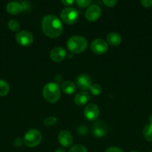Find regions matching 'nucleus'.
I'll list each match as a JSON object with an SVG mask.
<instances>
[{
	"label": "nucleus",
	"instance_id": "1",
	"mask_svg": "<svg viewBox=\"0 0 152 152\" xmlns=\"http://www.w3.org/2000/svg\"><path fill=\"white\" fill-rule=\"evenodd\" d=\"M42 30L47 37L57 38L63 32L62 22L55 15H47L42 20Z\"/></svg>",
	"mask_w": 152,
	"mask_h": 152
},
{
	"label": "nucleus",
	"instance_id": "2",
	"mask_svg": "<svg viewBox=\"0 0 152 152\" xmlns=\"http://www.w3.org/2000/svg\"><path fill=\"white\" fill-rule=\"evenodd\" d=\"M69 50L72 53H79L84 51L87 47V41L82 36H72L66 43Z\"/></svg>",
	"mask_w": 152,
	"mask_h": 152
},
{
	"label": "nucleus",
	"instance_id": "3",
	"mask_svg": "<svg viewBox=\"0 0 152 152\" xmlns=\"http://www.w3.org/2000/svg\"><path fill=\"white\" fill-rule=\"evenodd\" d=\"M44 99L49 103L56 102L61 96V89L58 84L55 83H49L43 89Z\"/></svg>",
	"mask_w": 152,
	"mask_h": 152
},
{
	"label": "nucleus",
	"instance_id": "4",
	"mask_svg": "<svg viewBox=\"0 0 152 152\" xmlns=\"http://www.w3.org/2000/svg\"><path fill=\"white\" fill-rule=\"evenodd\" d=\"M42 134L37 129H30L24 136V143L28 147H35L40 143Z\"/></svg>",
	"mask_w": 152,
	"mask_h": 152
},
{
	"label": "nucleus",
	"instance_id": "5",
	"mask_svg": "<svg viewBox=\"0 0 152 152\" xmlns=\"http://www.w3.org/2000/svg\"><path fill=\"white\" fill-rule=\"evenodd\" d=\"M61 19L65 23L69 24V25H72L77 21L79 14L77 10H75L73 7H67L61 11Z\"/></svg>",
	"mask_w": 152,
	"mask_h": 152
},
{
	"label": "nucleus",
	"instance_id": "6",
	"mask_svg": "<svg viewBox=\"0 0 152 152\" xmlns=\"http://www.w3.org/2000/svg\"><path fill=\"white\" fill-rule=\"evenodd\" d=\"M16 41L22 46H28L31 45L34 41V37L28 31H21L16 35Z\"/></svg>",
	"mask_w": 152,
	"mask_h": 152
},
{
	"label": "nucleus",
	"instance_id": "7",
	"mask_svg": "<svg viewBox=\"0 0 152 152\" xmlns=\"http://www.w3.org/2000/svg\"><path fill=\"white\" fill-rule=\"evenodd\" d=\"M91 50L96 54H104L108 50V44L102 39H96L91 43Z\"/></svg>",
	"mask_w": 152,
	"mask_h": 152
},
{
	"label": "nucleus",
	"instance_id": "8",
	"mask_svg": "<svg viewBox=\"0 0 152 152\" xmlns=\"http://www.w3.org/2000/svg\"><path fill=\"white\" fill-rule=\"evenodd\" d=\"M101 13V9L98 4H91L87 7L85 13L86 19L90 22H94L100 17Z\"/></svg>",
	"mask_w": 152,
	"mask_h": 152
},
{
	"label": "nucleus",
	"instance_id": "9",
	"mask_svg": "<svg viewBox=\"0 0 152 152\" xmlns=\"http://www.w3.org/2000/svg\"><path fill=\"white\" fill-rule=\"evenodd\" d=\"M99 109L98 107L95 104L90 103L88 104L84 108L83 114L85 117L89 120H95L99 116Z\"/></svg>",
	"mask_w": 152,
	"mask_h": 152
},
{
	"label": "nucleus",
	"instance_id": "10",
	"mask_svg": "<svg viewBox=\"0 0 152 152\" xmlns=\"http://www.w3.org/2000/svg\"><path fill=\"white\" fill-rule=\"evenodd\" d=\"M76 84L80 89L86 91L89 89L92 85V80L87 74H80L76 79Z\"/></svg>",
	"mask_w": 152,
	"mask_h": 152
},
{
	"label": "nucleus",
	"instance_id": "11",
	"mask_svg": "<svg viewBox=\"0 0 152 152\" xmlns=\"http://www.w3.org/2000/svg\"><path fill=\"white\" fill-rule=\"evenodd\" d=\"M107 124L101 120L95 122L93 126V134L96 137H104L107 134Z\"/></svg>",
	"mask_w": 152,
	"mask_h": 152
},
{
	"label": "nucleus",
	"instance_id": "12",
	"mask_svg": "<svg viewBox=\"0 0 152 152\" xmlns=\"http://www.w3.org/2000/svg\"><path fill=\"white\" fill-rule=\"evenodd\" d=\"M59 142L64 147H69L73 142V138L70 132L66 130H62L58 134Z\"/></svg>",
	"mask_w": 152,
	"mask_h": 152
},
{
	"label": "nucleus",
	"instance_id": "13",
	"mask_svg": "<svg viewBox=\"0 0 152 152\" xmlns=\"http://www.w3.org/2000/svg\"><path fill=\"white\" fill-rule=\"evenodd\" d=\"M66 56V51L62 47H55L51 50L50 57L55 62H61L63 60Z\"/></svg>",
	"mask_w": 152,
	"mask_h": 152
},
{
	"label": "nucleus",
	"instance_id": "14",
	"mask_svg": "<svg viewBox=\"0 0 152 152\" xmlns=\"http://www.w3.org/2000/svg\"><path fill=\"white\" fill-rule=\"evenodd\" d=\"M89 99H90V95L88 92L81 91L77 93L75 96L74 101L76 105H79V106H82L84 104H86L89 100Z\"/></svg>",
	"mask_w": 152,
	"mask_h": 152
},
{
	"label": "nucleus",
	"instance_id": "15",
	"mask_svg": "<svg viewBox=\"0 0 152 152\" xmlns=\"http://www.w3.org/2000/svg\"><path fill=\"white\" fill-rule=\"evenodd\" d=\"M6 10L10 14L16 15L20 13L23 9H22L21 3L17 2V1H10L7 4Z\"/></svg>",
	"mask_w": 152,
	"mask_h": 152
},
{
	"label": "nucleus",
	"instance_id": "16",
	"mask_svg": "<svg viewBox=\"0 0 152 152\" xmlns=\"http://www.w3.org/2000/svg\"><path fill=\"white\" fill-rule=\"evenodd\" d=\"M107 42L111 45L117 46L122 42V37H121L120 34H119L118 33L112 32L107 35Z\"/></svg>",
	"mask_w": 152,
	"mask_h": 152
},
{
	"label": "nucleus",
	"instance_id": "17",
	"mask_svg": "<svg viewBox=\"0 0 152 152\" xmlns=\"http://www.w3.org/2000/svg\"><path fill=\"white\" fill-rule=\"evenodd\" d=\"M62 88L63 91L66 94H72L75 91V85L73 82L72 81H65L62 83Z\"/></svg>",
	"mask_w": 152,
	"mask_h": 152
},
{
	"label": "nucleus",
	"instance_id": "18",
	"mask_svg": "<svg viewBox=\"0 0 152 152\" xmlns=\"http://www.w3.org/2000/svg\"><path fill=\"white\" fill-rule=\"evenodd\" d=\"M142 134L145 139L149 142H152V124L148 123L143 128Z\"/></svg>",
	"mask_w": 152,
	"mask_h": 152
},
{
	"label": "nucleus",
	"instance_id": "19",
	"mask_svg": "<svg viewBox=\"0 0 152 152\" xmlns=\"http://www.w3.org/2000/svg\"><path fill=\"white\" fill-rule=\"evenodd\" d=\"M10 86L4 80H0V96H5L8 94Z\"/></svg>",
	"mask_w": 152,
	"mask_h": 152
},
{
	"label": "nucleus",
	"instance_id": "20",
	"mask_svg": "<svg viewBox=\"0 0 152 152\" xmlns=\"http://www.w3.org/2000/svg\"><path fill=\"white\" fill-rule=\"evenodd\" d=\"M89 91H90V93L92 94L94 96H98L102 91V88H101V86L100 85L97 84V83H94V84L91 85L90 88H89Z\"/></svg>",
	"mask_w": 152,
	"mask_h": 152
},
{
	"label": "nucleus",
	"instance_id": "21",
	"mask_svg": "<svg viewBox=\"0 0 152 152\" xmlns=\"http://www.w3.org/2000/svg\"><path fill=\"white\" fill-rule=\"evenodd\" d=\"M7 26H8L9 29L12 31H18L20 28V25L18 21L15 20V19H10L8 21L7 23Z\"/></svg>",
	"mask_w": 152,
	"mask_h": 152
},
{
	"label": "nucleus",
	"instance_id": "22",
	"mask_svg": "<svg viewBox=\"0 0 152 152\" xmlns=\"http://www.w3.org/2000/svg\"><path fill=\"white\" fill-rule=\"evenodd\" d=\"M69 152H87V149L82 145H75L70 148Z\"/></svg>",
	"mask_w": 152,
	"mask_h": 152
},
{
	"label": "nucleus",
	"instance_id": "23",
	"mask_svg": "<svg viewBox=\"0 0 152 152\" xmlns=\"http://www.w3.org/2000/svg\"><path fill=\"white\" fill-rule=\"evenodd\" d=\"M57 121H58V120H57V118L55 117H49L45 119L44 121H43V123L46 126H52L56 124Z\"/></svg>",
	"mask_w": 152,
	"mask_h": 152
},
{
	"label": "nucleus",
	"instance_id": "24",
	"mask_svg": "<svg viewBox=\"0 0 152 152\" xmlns=\"http://www.w3.org/2000/svg\"><path fill=\"white\" fill-rule=\"evenodd\" d=\"M92 3L91 0H77L76 1V4L79 6V7H89L90 4Z\"/></svg>",
	"mask_w": 152,
	"mask_h": 152
},
{
	"label": "nucleus",
	"instance_id": "25",
	"mask_svg": "<svg viewBox=\"0 0 152 152\" xmlns=\"http://www.w3.org/2000/svg\"><path fill=\"white\" fill-rule=\"evenodd\" d=\"M77 132H78L79 134L85 135L87 134V129H86V126H80V127L78 128V129H77Z\"/></svg>",
	"mask_w": 152,
	"mask_h": 152
},
{
	"label": "nucleus",
	"instance_id": "26",
	"mask_svg": "<svg viewBox=\"0 0 152 152\" xmlns=\"http://www.w3.org/2000/svg\"><path fill=\"white\" fill-rule=\"evenodd\" d=\"M103 2L108 7H113V6L116 5L117 1H116V0H104Z\"/></svg>",
	"mask_w": 152,
	"mask_h": 152
},
{
	"label": "nucleus",
	"instance_id": "27",
	"mask_svg": "<svg viewBox=\"0 0 152 152\" xmlns=\"http://www.w3.org/2000/svg\"><path fill=\"white\" fill-rule=\"evenodd\" d=\"M140 3L145 7H151L152 6V0H142Z\"/></svg>",
	"mask_w": 152,
	"mask_h": 152
},
{
	"label": "nucleus",
	"instance_id": "28",
	"mask_svg": "<svg viewBox=\"0 0 152 152\" xmlns=\"http://www.w3.org/2000/svg\"><path fill=\"white\" fill-rule=\"evenodd\" d=\"M23 142L24 141H22V139H20V138H16V139L14 140V141H13V144H14V145L16 147H21L22 145V144H23Z\"/></svg>",
	"mask_w": 152,
	"mask_h": 152
},
{
	"label": "nucleus",
	"instance_id": "29",
	"mask_svg": "<svg viewBox=\"0 0 152 152\" xmlns=\"http://www.w3.org/2000/svg\"><path fill=\"white\" fill-rule=\"evenodd\" d=\"M105 152H124L119 147H110V148H107Z\"/></svg>",
	"mask_w": 152,
	"mask_h": 152
},
{
	"label": "nucleus",
	"instance_id": "30",
	"mask_svg": "<svg viewBox=\"0 0 152 152\" xmlns=\"http://www.w3.org/2000/svg\"><path fill=\"white\" fill-rule=\"evenodd\" d=\"M54 80H55V83H57V84H58V83H61L63 80L62 75H61V74H57V75L55 77V79H54Z\"/></svg>",
	"mask_w": 152,
	"mask_h": 152
},
{
	"label": "nucleus",
	"instance_id": "31",
	"mask_svg": "<svg viewBox=\"0 0 152 152\" xmlns=\"http://www.w3.org/2000/svg\"><path fill=\"white\" fill-rule=\"evenodd\" d=\"M62 3L66 6H69L70 4H73L74 1L73 0H62Z\"/></svg>",
	"mask_w": 152,
	"mask_h": 152
},
{
	"label": "nucleus",
	"instance_id": "32",
	"mask_svg": "<svg viewBox=\"0 0 152 152\" xmlns=\"http://www.w3.org/2000/svg\"><path fill=\"white\" fill-rule=\"evenodd\" d=\"M55 152H66L65 150L62 148H58L55 150Z\"/></svg>",
	"mask_w": 152,
	"mask_h": 152
},
{
	"label": "nucleus",
	"instance_id": "33",
	"mask_svg": "<svg viewBox=\"0 0 152 152\" xmlns=\"http://www.w3.org/2000/svg\"><path fill=\"white\" fill-rule=\"evenodd\" d=\"M149 123L152 124V114L149 116Z\"/></svg>",
	"mask_w": 152,
	"mask_h": 152
},
{
	"label": "nucleus",
	"instance_id": "34",
	"mask_svg": "<svg viewBox=\"0 0 152 152\" xmlns=\"http://www.w3.org/2000/svg\"><path fill=\"white\" fill-rule=\"evenodd\" d=\"M131 152H138V151H131Z\"/></svg>",
	"mask_w": 152,
	"mask_h": 152
}]
</instances>
